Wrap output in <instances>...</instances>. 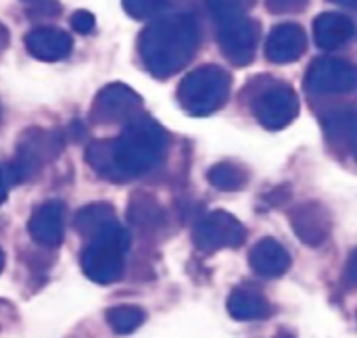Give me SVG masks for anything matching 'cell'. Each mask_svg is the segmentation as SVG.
<instances>
[{
    "instance_id": "1",
    "label": "cell",
    "mask_w": 357,
    "mask_h": 338,
    "mask_svg": "<svg viewBox=\"0 0 357 338\" xmlns=\"http://www.w3.org/2000/svg\"><path fill=\"white\" fill-rule=\"evenodd\" d=\"M167 132L149 115L126 123L119 138L96 140L86 148V161L109 182H130L157 169L167 153Z\"/></svg>"
},
{
    "instance_id": "2",
    "label": "cell",
    "mask_w": 357,
    "mask_h": 338,
    "mask_svg": "<svg viewBox=\"0 0 357 338\" xmlns=\"http://www.w3.org/2000/svg\"><path fill=\"white\" fill-rule=\"evenodd\" d=\"M199 42L201 33L192 15L159 17L140 33L138 54L153 77L167 79L192 61Z\"/></svg>"
},
{
    "instance_id": "3",
    "label": "cell",
    "mask_w": 357,
    "mask_h": 338,
    "mask_svg": "<svg viewBox=\"0 0 357 338\" xmlns=\"http://www.w3.org/2000/svg\"><path fill=\"white\" fill-rule=\"evenodd\" d=\"M63 146H65V138L56 130H44V128L25 130L17 142L15 159L4 169L8 186L25 184L33 180L48 163L59 159Z\"/></svg>"
},
{
    "instance_id": "4",
    "label": "cell",
    "mask_w": 357,
    "mask_h": 338,
    "mask_svg": "<svg viewBox=\"0 0 357 338\" xmlns=\"http://www.w3.org/2000/svg\"><path fill=\"white\" fill-rule=\"evenodd\" d=\"M232 77L218 65H203L190 71L178 88L180 107L192 117H207L224 107Z\"/></svg>"
},
{
    "instance_id": "5",
    "label": "cell",
    "mask_w": 357,
    "mask_h": 338,
    "mask_svg": "<svg viewBox=\"0 0 357 338\" xmlns=\"http://www.w3.org/2000/svg\"><path fill=\"white\" fill-rule=\"evenodd\" d=\"M128 249L130 234L121 224H117L115 228L90 240V245L82 251L79 266L92 282L102 286L115 284L123 276Z\"/></svg>"
},
{
    "instance_id": "6",
    "label": "cell",
    "mask_w": 357,
    "mask_h": 338,
    "mask_svg": "<svg viewBox=\"0 0 357 338\" xmlns=\"http://www.w3.org/2000/svg\"><path fill=\"white\" fill-rule=\"evenodd\" d=\"M305 90L316 96L349 94L357 90V67L345 59H316L305 75Z\"/></svg>"
},
{
    "instance_id": "7",
    "label": "cell",
    "mask_w": 357,
    "mask_h": 338,
    "mask_svg": "<svg viewBox=\"0 0 357 338\" xmlns=\"http://www.w3.org/2000/svg\"><path fill=\"white\" fill-rule=\"evenodd\" d=\"M247 230L245 226L226 211H211L199 224L192 232V243L199 251L215 253L222 249H236L245 243Z\"/></svg>"
},
{
    "instance_id": "8",
    "label": "cell",
    "mask_w": 357,
    "mask_h": 338,
    "mask_svg": "<svg viewBox=\"0 0 357 338\" xmlns=\"http://www.w3.org/2000/svg\"><path fill=\"white\" fill-rule=\"evenodd\" d=\"M142 113V98L126 84L105 86L90 109V119L100 125L128 123Z\"/></svg>"
},
{
    "instance_id": "9",
    "label": "cell",
    "mask_w": 357,
    "mask_h": 338,
    "mask_svg": "<svg viewBox=\"0 0 357 338\" xmlns=\"http://www.w3.org/2000/svg\"><path fill=\"white\" fill-rule=\"evenodd\" d=\"M257 40H259V23L247 15L218 27L220 48L224 56L236 67H245L255 59Z\"/></svg>"
},
{
    "instance_id": "10",
    "label": "cell",
    "mask_w": 357,
    "mask_h": 338,
    "mask_svg": "<svg viewBox=\"0 0 357 338\" xmlns=\"http://www.w3.org/2000/svg\"><path fill=\"white\" fill-rule=\"evenodd\" d=\"M253 115L266 130H284L299 115V98L289 86H274L253 102Z\"/></svg>"
},
{
    "instance_id": "11",
    "label": "cell",
    "mask_w": 357,
    "mask_h": 338,
    "mask_svg": "<svg viewBox=\"0 0 357 338\" xmlns=\"http://www.w3.org/2000/svg\"><path fill=\"white\" fill-rule=\"evenodd\" d=\"M27 232L31 240L44 249H56L65 236V205L61 201H46L33 209Z\"/></svg>"
},
{
    "instance_id": "12",
    "label": "cell",
    "mask_w": 357,
    "mask_h": 338,
    "mask_svg": "<svg viewBox=\"0 0 357 338\" xmlns=\"http://www.w3.org/2000/svg\"><path fill=\"white\" fill-rule=\"evenodd\" d=\"M291 228L295 230L301 243L310 247H320L322 243L328 240L333 222L328 211L320 203L312 201V203H301L291 211Z\"/></svg>"
},
{
    "instance_id": "13",
    "label": "cell",
    "mask_w": 357,
    "mask_h": 338,
    "mask_svg": "<svg viewBox=\"0 0 357 338\" xmlns=\"http://www.w3.org/2000/svg\"><path fill=\"white\" fill-rule=\"evenodd\" d=\"M307 46V33L297 23H280L276 25L266 42V56L270 63L287 65L299 61Z\"/></svg>"
},
{
    "instance_id": "14",
    "label": "cell",
    "mask_w": 357,
    "mask_h": 338,
    "mask_svg": "<svg viewBox=\"0 0 357 338\" xmlns=\"http://www.w3.org/2000/svg\"><path fill=\"white\" fill-rule=\"evenodd\" d=\"M25 48L33 59L54 63V61L69 56V52L73 48V40L67 31H63L54 25H40V27H33L27 31Z\"/></svg>"
},
{
    "instance_id": "15",
    "label": "cell",
    "mask_w": 357,
    "mask_h": 338,
    "mask_svg": "<svg viewBox=\"0 0 357 338\" xmlns=\"http://www.w3.org/2000/svg\"><path fill=\"white\" fill-rule=\"evenodd\" d=\"M356 36V25L341 13H322L314 21V40L322 50H337Z\"/></svg>"
},
{
    "instance_id": "16",
    "label": "cell",
    "mask_w": 357,
    "mask_h": 338,
    "mask_svg": "<svg viewBox=\"0 0 357 338\" xmlns=\"http://www.w3.org/2000/svg\"><path fill=\"white\" fill-rule=\"evenodd\" d=\"M249 263L255 274L264 278H276L291 268V255L278 240L264 238L253 247L249 255Z\"/></svg>"
},
{
    "instance_id": "17",
    "label": "cell",
    "mask_w": 357,
    "mask_h": 338,
    "mask_svg": "<svg viewBox=\"0 0 357 338\" xmlns=\"http://www.w3.org/2000/svg\"><path fill=\"white\" fill-rule=\"evenodd\" d=\"M228 314L241 322L266 320L272 314V305L264 293L253 286H236L228 297Z\"/></svg>"
},
{
    "instance_id": "18",
    "label": "cell",
    "mask_w": 357,
    "mask_h": 338,
    "mask_svg": "<svg viewBox=\"0 0 357 338\" xmlns=\"http://www.w3.org/2000/svg\"><path fill=\"white\" fill-rule=\"evenodd\" d=\"M117 224L119 222H117L115 209L109 203H90V205L82 207L75 213V220H73V226H75L77 234L88 238V240L105 234L107 230L115 228Z\"/></svg>"
},
{
    "instance_id": "19",
    "label": "cell",
    "mask_w": 357,
    "mask_h": 338,
    "mask_svg": "<svg viewBox=\"0 0 357 338\" xmlns=\"http://www.w3.org/2000/svg\"><path fill=\"white\" fill-rule=\"evenodd\" d=\"M128 220L140 234H151L165 224V211L151 194L134 192L128 205Z\"/></svg>"
},
{
    "instance_id": "20",
    "label": "cell",
    "mask_w": 357,
    "mask_h": 338,
    "mask_svg": "<svg viewBox=\"0 0 357 338\" xmlns=\"http://www.w3.org/2000/svg\"><path fill=\"white\" fill-rule=\"evenodd\" d=\"M324 125L331 138L343 140L357 163V109H343L324 115Z\"/></svg>"
},
{
    "instance_id": "21",
    "label": "cell",
    "mask_w": 357,
    "mask_h": 338,
    "mask_svg": "<svg viewBox=\"0 0 357 338\" xmlns=\"http://www.w3.org/2000/svg\"><path fill=\"white\" fill-rule=\"evenodd\" d=\"M105 320L115 335H130L144 324L146 314L134 305H117V307L107 309Z\"/></svg>"
},
{
    "instance_id": "22",
    "label": "cell",
    "mask_w": 357,
    "mask_h": 338,
    "mask_svg": "<svg viewBox=\"0 0 357 338\" xmlns=\"http://www.w3.org/2000/svg\"><path fill=\"white\" fill-rule=\"evenodd\" d=\"M207 180L211 182L213 188L222 190V192H236L241 188H245L247 184V174L243 167L234 165V163H218L209 169Z\"/></svg>"
},
{
    "instance_id": "23",
    "label": "cell",
    "mask_w": 357,
    "mask_h": 338,
    "mask_svg": "<svg viewBox=\"0 0 357 338\" xmlns=\"http://www.w3.org/2000/svg\"><path fill=\"white\" fill-rule=\"evenodd\" d=\"M123 10L138 21L159 19L161 13L167 8V0H121Z\"/></svg>"
},
{
    "instance_id": "24",
    "label": "cell",
    "mask_w": 357,
    "mask_h": 338,
    "mask_svg": "<svg viewBox=\"0 0 357 338\" xmlns=\"http://www.w3.org/2000/svg\"><path fill=\"white\" fill-rule=\"evenodd\" d=\"M205 2H207V8H209L213 21L218 23V27L245 17L243 0H205Z\"/></svg>"
},
{
    "instance_id": "25",
    "label": "cell",
    "mask_w": 357,
    "mask_h": 338,
    "mask_svg": "<svg viewBox=\"0 0 357 338\" xmlns=\"http://www.w3.org/2000/svg\"><path fill=\"white\" fill-rule=\"evenodd\" d=\"M270 13L284 15V13H299L305 8L307 0H266Z\"/></svg>"
},
{
    "instance_id": "26",
    "label": "cell",
    "mask_w": 357,
    "mask_h": 338,
    "mask_svg": "<svg viewBox=\"0 0 357 338\" xmlns=\"http://www.w3.org/2000/svg\"><path fill=\"white\" fill-rule=\"evenodd\" d=\"M94 15L88 13V10H75L71 15V27L77 31V33H90L94 29Z\"/></svg>"
},
{
    "instance_id": "27",
    "label": "cell",
    "mask_w": 357,
    "mask_h": 338,
    "mask_svg": "<svg viewBox=\"0 0 357 338\" xmlns=\"http://www.w3.org/2000/svg\"><path fill=\"white\" fill-rule=\"evenodd\" d=\"M345 280L349 284H357V249L349 255L347 266H345Z\"/></svg>"
},
{
    "instance_id": "28",
    "label": "cell",
    "mask_w": 357,
    "mask_h": 338,
    "mask_svg": "<svg viewBox=\"0 0 357 338\" xmlns=\"http://www.w3.org/2000/svg\"><path fill=\"white\" fill-rule=\"evenodd\" d=\"M6 192H8V182H6V176H4V169L0 167V205L6 199Z\"/></svg>"
},
{
    "instance_id": "29",
    "label": "cell",
    "mask_w": 357,
    "mask_h": 338,
    "mask_svg": "<svg viewBox=\"0 0 357 338\" xmlns=\"http://www.w3.org/2000/svg\"><path fill=\"white\" fill-rule=\"evenodd\" d=\"M6 44H8V31H6V27L0 23V50H2Z\"/></svg>"
},
{
    "instance_id": "30",
    "label": "cell",
    "mask_w": 357,
    "mask_h": 338,
    "mask_svg": "<svg viewBox=\"0 0 357 338\" xmlns=\"http://www.w3.org/2000/svg\"><path fill=\"white\" fill-rule=\"evenodd\" d=\"M333 2H337V4H343V6H349V8L357 10V0H333Z\"/></svg>"
},
{
    "instance_id": "31",
    "label": "cell",
    "mask_w": 357,
    "mask_h": 338,
    "mask_svg": "<svg viewBox=\"0 0 357 338\" xmlns=\"http://www.w3.org/2000/svg\"><path fill=\"white\" fill-rule=\"evenodd\" d=\"M2 270H4V251L0 249V274H2Z\"/></svg>"
},
{
    "instance_id": "32",
    "label": "cell",
    "mask_w": 357,
    "mask_h": 338,
    "mask_svg": "<svg viewBox=\"0 0 357 338\" xmlns=\"http://www.w3.org/2000/svg\"><path fill=\"white\" fill-rule=\"evenodd\" d=\"M0 119H2V109H0Z\"/></svg>"
},
{
    "instance_id": "33",
    "label": "cell",
    "mask_w": 357,
    "mask_h": 338,
    "mask_svg": "<svg viewBox=\"0 0 357 338\" xmlns=\"http://www.w3.org/2000/svg\"><path fill=\"white\" fill-rule=\"evenodd\" d=\"M282 338H287V337H282Z\"/></svg>"
}]
</instances>
